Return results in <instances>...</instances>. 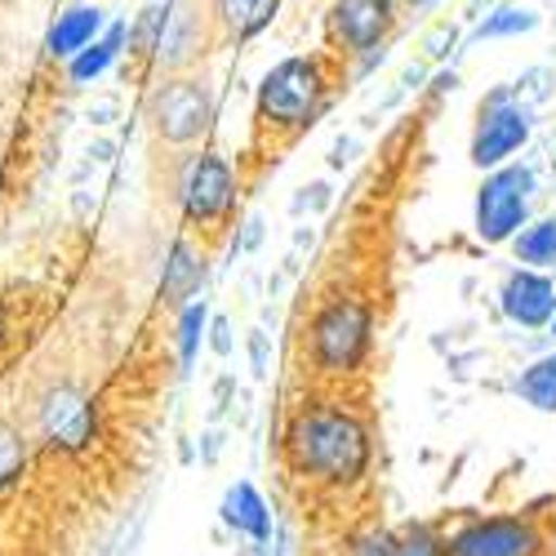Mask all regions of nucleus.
<instances>
[{"label": "nucleus", "instance_id": "obj_30", "mask_svg": "<svg viewBox=\"0 0 556 556\" xmlns=\"http://www.w3.org/2000/svg\"><path fill=\"white\" fill-rule=\"evenodd\" d=\"M396 5H401V10H428L432 0H396Z\"/></svg>", "mask_w": 556, "mask_h": 556}, {"label": "nucleus", "instance_id": "obj_29", "mask_svg": "<svg viewBox=\"0 0 556 556\" xmlns=\"http://www.w3.org/2000/svg\"><path fill=\"white\" fill-rule=\"evenodd\" d=\"M445 45H454V27H441V31L428 40V54H432V59H441V54H445Z\"/></svg>", "mask_w": 556, "mask_h": 556}, {"label": "nucleus", "instance_id": "obj_34", "mask_svg": "<svg viewBox=\"0 0 556 556\" xmlns=\"http://www.w3.org/2000/svg\"><path fill=\"white\" fill-rule=\"evenodd\" d=\"M552 334H556V316H552Z\"/></svg>", "mask_w": 556, "mask_h": 556}, {"label": "nucleus", "instance_id": "obj_33", "mask_svg": "<svg viewBox=\"0 0 556 556\" xmlns=\"http://www.w3.org/2000/svg\"><path fill=\"white\" fill-rule=\"evenodd\" d=\"M0 197H5V156H0Z\"/></svg>", "mask_w": 556, "mask_h": 556}, {"label": "nucleus", "instance_id": "obj_31", "mask_svg": "<svg viewBox=\"0 0 556 556\" xmlns=\"http://www.w3.org/2000/svg\"><path fill=\"white\" fill-rule=\"evenodd\" d=\"M258 227H263V223H250V231H245V245H258V237H263Z\"/></svg>", "mask_w": 556, "mask_h": 556}, {"label": "nucleus", "instance_id": "obj_13", "mask_svg": "<svg viewBox=\"0 0 556 556\" xmlns=\"http://www.w3.org/2000/svg\"><path fill=\"white\" fill-rule=\"evenodd\" d=\"M205 281H210V258H205V250L197 245V241H174L169 245V258H165V276H161V303L165 307H188L192 299H201V290H205Z\"/></svg>", "mask_w": 556, "mask_h": 556}, {"label": "nucleus", "instance_id": "obj_27", "mask_svg": "<svg viewBox=\"0 0 556 556\" xmlns=\"http://www.w3.org/2000/svg\"><path fill=\"white\" fill-rule=\"evenodd\" d=\"M210 352L214 356H231V326H227V316L210 320Z\"/></svg>", "mask_w": 556, "mask_h": 556}, {"label": "nucleus", "instance_id": "obj_7", "mask_svg": "<svg viewBox=\"0 0 556 556\" xmlns=\"http://www.w3.org/2000/svg\"><path fill=\"white\" fill-rule=\"evenodd\" d=\"M530 197H534V169L530 165H498L485 169L477 188V237L485 245H507L530 223Z\"/></svg>", "mask_w": 556, "mask_h": 556}, {"label": "nucleus", "instance_id": "obj_26", "mask_svg": "<svg viewBox=\"0 0 556 556\" xmlns=\"http://www.w3.org/2000/svg\"><path fill=\"white\" fill-rule=\"evenodd\" d=\"M343 556H396V534L392 530H361L352 543H348V552Z\"/></svg>", "mask_w": 556, "mask_h": 556}, {"label": "nucleus", "instance_id": "obj_3", "mask_svg": "<svg viewBox=\"0 0 556 556\" xmlns=\"http://www.w3.org/2000/svg\"><path fill=\"white\" fill-rule=\"evenodd\" d=\"M36 450H50V454H63V458H80L99 445V432H103V414H99V401L89 396L76 379H45L31 396H27V419H18Z\"/></svg>", "mask_w": 556, "mask_h": 556}, {"label": "nucleus", "instance_id": "obj_21", "mask_svg": "<svg viewBox=\"0 0 556 556\" xmlns=\"http://www.w3.org/2000/svg\"><path fill=\"white\" fill-rule=\"evenodd\" d=\"M517 392L526 396V405H534L539 414H556V352L539 356L534 365L521 369Z\"/></svg>", "mask_w": 556, "mask_h": 556}, {"label": "nucleus", "instance_id": "obj_25", "mask_svg": "<svg viewBox=\"0 0 556 556\" xmlns=\"http://www.w3.org/2000/svg\"><path fill=\"white\" fill-rule=\"evenodd\" d=\"M23 326H27V294L0 290V356H10V348L23 339Z\"/></svg>", "mask_w": 556, "mask_h": 556}, {"label": "nucleus", "instance_id": "obj_16", "mask_svg": "<svg viewBox=\"0 0 556 556\" xmlns=\"http://www.w3.org/2000/svg\"><path fill=\"white\" fill-rule=\"evenodd\" d=\"M103 10L99 5H72L67 14H59V23L50 27V36H45V54L50 59H72L80 54L89 40L103 36Z\"/></svg>", "mask_w": 556, "mask_h": 556}, {"label": "nucleus", "instance_id": "obj_32", "mask_svg": "<svg viewBox=\"0 0 556 556\" xmlns=\"http://www.w3.org/2000/svg\"><path fill=\"white\" fill-rule=\"evenodd\" d=\"M543 556H556V530L543 539Z\"/></svg>", "mask_w": 556, "mask_h": 556}, {"label": "nucleus", "instance_id": "obj_8", "mask_svg": "<svg viewBox=\"0 0 556 556\" xmlns=\"http://www.w3.org/2000/svg\"><path fill=\"white\" fill-rule=\"evenodd\" d=\"M530 108L513 94V85H498L485 94L481 112H477V129H472V165L477 169H498L513 161L526 143H530Z\"/></svg>", "mask_w": 556, "mask_h": 556}, {"label": "nucleus", "instance_id": "obj_22", "mask_svg": "<svg viewBox=\"0 0 556 556\" xmlns=\"http://www.w3.org/2000/svg\"><path fill=\"white\" fill-rule=\"evenodd\" d=\"M205 334H210V307H205V299H192L188 307H178V334H174V343H178V365L182 369L197 365V352H201Z\"/></svg>", "mask_w": 556, "mask_h": 556}, {"label": "nucleus", "instance_id": "obj_2", "mask_svg": "<svg viewBox=\"0 0 556 556\" xmlns=\"http://www.w3.org/2000/svg\"><path fill=\"white\" fill-rule=\"evenodd\" d=\"M334 99V76L326 54H294L281 59L254 94V138L263 148H290L326 116Z\"/></svg>", "mask_w": 556, "mask_h": 556}, {"label": "nucleus", "instance_id": "obj_18", "mask_svg": "<svg viewBox=\"0 0 556 556\" xmlns=\"http://www.w3.org/2000/svg\"><path fill=\"white\" fill-rule=\"evenodd\" d=\"M125 36H129V23H112V27H103L99 40H89L80 54L67 59V80H72V85H94V80L125 54Z\"/></svg>", "mask_w": 556, "mask_h": 556}, {"label": "nucleus", "instance_id": "obj_28", "mask_svg": "<svg viewBox=\"0 0 556 556\" xmlns=\"http://www.w3.org/2000/svg\"><path fill=\"white\" fill-rule=\"evenodd\" d=\"M250 361H254V375L263 379V375H267V334H263V330L250 334Z\"/></svg>", "mask_w": 556, "mask_h": 556}, {"label": "nucleus", "instance_id": "obj_20", "mask_svg": "<svg viewBox=\"0 0 556 556\" xmlns=\"http://www.w3.org/2000/svg\"><path fill=\"white\" fill-rule=\"evenodd\" d=\"M513 254L521 267H539V271H552L556 267V218H539V223H526L513 241Z\"/></svg>", "mask_w": 556, "mask_h": 556}, {"label": "nucleus", "instance_id": "obj_14", "mask_svg": "<svg viewBox=\"0 0 556 556\" xmlns=\"http://www.w3.org/2000/svg\"><path fill=\"white\" fill-rule=\"evenodd\" d=\"M210 10V23L218 31V45H231V40H254L271 18L281 10V0H205Z\"/></svg>", "mask_w": 556, "mask_h": 556}, {"label": "nucleus", "instance_id": "obj_15", "mask_svg": "<svg viewBox=\"0 0 556 556\" xmlns=\"http://www.w3.org/2000/svg\"><path fill=\"white\" fill-rule=\"evenodd\" d=\"M31 454H36L31 432L10 414H0V503L23 490V477L31 472Z\"/></svg>", "mask_w": 556, "mask_h": 556}, {"label": "nucleus", "instance_id": "obj_11", "mask_svg": "<svg viewBox=\"0 0 556 556\" xmlns=\"http://www.w3.org/2000/svg\"><path fill=\"white\" fill-rule=\"evenodd\" d=\"M450 556H543V530L530 517H481L450 534Z\"/></svg>", "mask_w": 556, "mask_h": 556}, {"label": "nucleus", "instance_id": "obj_19", "mask_svg": "<svg viewBox=\"0 0 556 556\" xmlns=\"http://www.w3.org/2000/svg\"><path fill=\"white\" fill-rule=\"evenodd\" d=\"M165 18H169V0L165 5H148L143 14H138L129 23V36H125V80L138 76L143 67H156V50H161V36H165Z\"/></svg>", "mask_w": 556, "mask_h": 556}, {"label": "nucleus", "instance_id": "obj_5", "mask_svg": "<svg viewBox=\"0 0 556 556\" xmlns=\"http://www.w3.org/2000/svg\"><path fill=\"white\" fill-rule=\"evenodd\" d=\"M218 112L214 80L205 72H174L161 76L156 89L148 94V125L156 134V143L165 148H192L210 134Z\"/></svg>", "mask_w": 556, "mask_h": 556}, {"label": "nucleus", "instance_id": "obj_24", "mask_svg": "<svg viewBox=\"0 0 556 556\" xmlns=\"http://www.w3.org/2000/svg\"><path fill=\"white\" fill-rule=\"evenodd\" d=\"M539 27V14L534 10H517V5H503L494 10L485 23H477L472 40H498V36H526Z\"/></svg>", "mask_w": 556, "mask_h": 556}, {"label": "nucleus", "instance_id": "obj_12", "mask_svg": "<svg viewBox=\"0 0 556 556\" xmlns=\"http://www.w3.org/2000/svg\"><path fill=\"white\" fill-rule=\"evenodd\" d=\"M498 307L503 316L521 330H543L552 326L556 316V281L539 267H517L503 276V290H498Z\"/></svg>", "mask_w": 556, "mask_h": 556}, {"label": "nucleus", "instance_id": "obj_1", "mask_svg": "<svg viewBox=\"0 0 556 556\" xmlns=\"http://www.w3.org/2000/svg\"><path fill=\"white\" fill-rule=\"evenodd\" d=\"M290 472L307 485L326 490H352L369 477L375 463V437L356 409L339 401H303L281 437Z\"/></svg>", "mask_w": 556, "mask_h": 556}, {"label": "nucleus", "instance_id": "obj_10", "mask_svg": "<svg viewBox=\"0 0 556 556\" xmlns=\"http://www.w3.org/2000/svg\"><path fill=\"white\" fill-rule=\"evenodd\" d=\"M214 45H218V31L210 23L205 0H169V18H165V36H161V50H156V67L165 76L197 72Z\"/></svg>", "mask_w": 556, "mask_h": 556}, {"label": "nucleus", "instance_id": "obj_17", "mask_svg": "<svg viewBox=\"0 0 556 556\" xmlns=\"http://www.w3.org/2000/svg\"><path fill=\"white\" fill-rule=\"evenodd\" d=\"M218 517H223V526H231L237 534H245V539H254V543H267V539H271V513H267L263 494H258L250 481H237V485L223 494Z\"/></svg>", "mask_w": 556, "mask_h": 556}, {"label": "nucleus", "instance_id": "obj_9", "mask_svg": "<svg viewBox=\"0 0 556 556\" xmlns=\"http://www.w3.org/2000/svg\"><path fill=\"white\" fill-rule=\"evenodd\" d=\"M396 0H330L326 10V45L334 59L379 54L396 31Z\"/></svg>", "mask_w": 556, "mask_h": 556}, {"label": "nucleus", "instance_id": "obj_23", "mask_svg": "<svg viewBox=\"0 0 556 556\" xmlns=\"http://www.w3.org/2000/svg\"><path fill=\"white\" fill-rule=\"evenodd\" d=\"M396 534V556H450V534L432 521H405Z\"/></svg>", "mask_w": 556, "mask_h": 556}, {"label": "nucleus", "instance_id": "obj_4", "mask_svg": "<svg viewBox=\"0 0 556 556\" xmlns=\"http://www.w3.org/2000/svg\"><path fill=\"white\" fill-rule=\"evenodd\" d=\"M375 352V307L356 294L326 299L307 320V356L326 379H348Z\"/></svg>", "mask_w": 556, "mask_h": 556}, {"label": "nucleus", "instance_id": "obj_6", "mask_svg": "<svg viewBox=\"0 0 556 556\" xmlns=\"http://www.w3.org/2000/svg\"><path fill=\"white\" fill-rule=\"evenodd\" d=\"M237 169L223 152H192L174 174V201L182 210V223L205 237H218L237 210Z\"/></svg>", "mask_w": 556, "mask_h": 556}]
</instances>
